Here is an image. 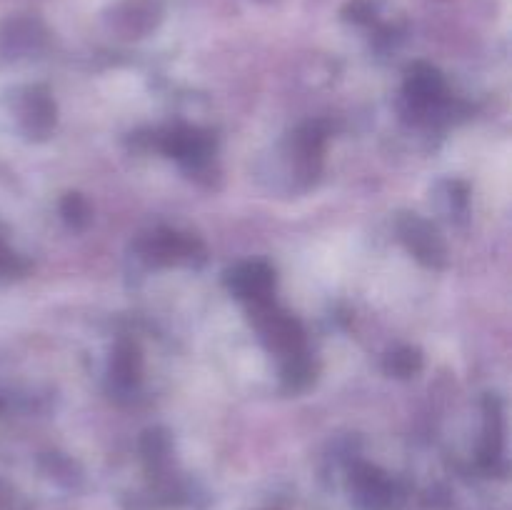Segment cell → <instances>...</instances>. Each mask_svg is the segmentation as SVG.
<instances>
[{
    "label": "cell",
    "mask_w": 512,
    "mask_h": 510,
    "mask_svg": "<svg viewBox=\"0 0 512 510\" xmlns=\"http://www.w3.org/2000/svg\"><path fill=\"white\" fill-rule=\"evenodd\" d=\"M270 270L265 265H243L230 273V285L245 298H260L270 288Z\"/></svg>",
    "instance_id": "obj_1"
},
{
    "label": "cell",
    "mask_w": 512,
    "mask_h": 510,
    "mask_svg": "<svg viewBox=\"0 0 512 510\" xmlns=\"http://www.w3.org/2000/svg\"><path fill=\"white\" fill-rule=\"evenodd\" d=\"M410 243H413V248L418 250L420 255H425V258H435V255H440V248L438 243H435V233H430L428 228H425L423 223H418V220H413V230H410Z\"/></svg>",
    "instance_id": "obj_2"
},
{
    "label": "cell",
    "mask_w": 512,
    "mask_h": 510,
    "mask_svg": "<svg viewBox=\"0 0 512 510\" xmlns=\"http://www.w3.org/2000/svg\"><path fill=\"white\" fill-rule=\"evenodd\" d=\"M390 368L395 370V373H400V375H408V373H413L415 368H418V353H398V355H393V360H390Z\"/></svg>",
    "instance_id": "obj_3"
},
{
    "label": "cell",
    "mask_w": 512,
    "mask_h": 510,
    "mask_svg": "<svg viewBox=\"0 0 512 510\" xmlns=\"http://www.w3.org/2000/svg\"><path fill=\"white\" fill-rule=\"evenodd\" d=\"M85 213H88V208H85V203L78 198V195H70V198L65 200V215H68L70 220L83 218Z\"/></svg>",
    "instance_id": "obj_4"
}]
</instances>
